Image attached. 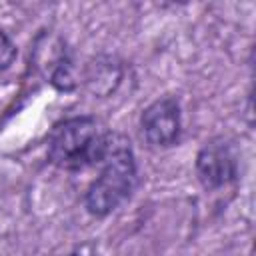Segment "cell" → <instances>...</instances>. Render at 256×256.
Segmentation results:
<instances>
[{
  "label": "cell",
  "instance_id": "52a82bcc",
  "mask_svg": "<svg viewBox=\"0 0 256 256\" xmlns=\"http://www.w3.org/2000/svg\"><path fill=\"white\" fill-rule=\"evenodd\" d=\"M70 256H100V252H98V248H96L92 242H84V244L76 246V248L70 252Z\"/></svg>",
  "mask_w": 256,
  "mask_h": 256
},
{
  "label": "cell",
  "instance_id": "6da1fadb",
  "mask_svg": "<svg viewBox=\"0 0 256 256\" xmlns=\"http://www.w3.org/2000/svg\"><path fill=\"white\" fill-rule=\"evenodd\" d=\"M110 134L92 116H74L60 122L48 140V158L62 170H84L100 164L108 152Z\"/></svg>",
  "mask_w": 256,
  "mask_h": 256
},
{
  "label": "cell",
  "instance_id": "5b68a950",
  "mask_svg": "<svg viewBox=\"0 0 256 256\" xmlns=\"http://www.w3.org/2000/svg\"><path fill=\"white\" fill-rule=\"evenodd\" d=\"M122 80V66L118 60L110 58V56H98L94 58L86 70H84V86L88 88V92H92L94 96H108L112 94L118 84Z\"/></svg>",
  "mask_w": 256,
  "mask_h": 256
},
{
  "label": "cell",
  "instance_id": "8992f818",
  "mask_svg": "<svg viewBox=\"0 0 256 256\" xmlns=\"http://www.w3.org/2000/svg\"><path fill=\"white\" fill-rule=\"evenodd\" d=\"M16 58V44L6 32L0 30V70H6Z\"/></svg>",
  "mask_w": 256,
  "mask_h": 256
},
{
  "label": "cell",
  "instance_id": "277c9868",
  "mask_svg": "<svg viewBox=\"0 0 256 256\" xmlns=\"http://www.w3.org/2000/svg\"><path fill=\"white\" fill-rule=\"evenodd\" d=\"M142 136L150 146L168 148L178 142L182 130V114L180 104L172 96H164L154 100L140 118Z\"/></svg>",
  "mask_w": 256,
  "mask_h": 256
},
{
  "label": "cell",
  "instance_id": "3957f363",
  "mask_svg": "<svg viewBox=\"0 0 256 256\" xmlns=\"http://www.w3.org/2000/svg\"><path fill=\"white\" fill-rule=\"evenodd\" d=\"M196 176L208 190L234 182L238 176V158L232 144L224 138L206 142L196 156Z\"/></svg>",
  "mask_w": 256,
  "mask_h": 256
},
{
  "label": "cell",
  "instance_id": "7a4b0ae2",
  "mask_svg": "<svg viewBox=\"0 0 256 256\" xmlns=\"http://www.w3.org/2000/svg\"><path fill=\"white\" fill-rule=\"evenodd\" d=\"M98 178L88 186L84 204L92 216L104 218L114 212L136 184V160L130 142L124 136H110V146L100 162Z\"/></svg>",
  "mask_w": 256,
  "mask_h": 256
}]
</instances>
